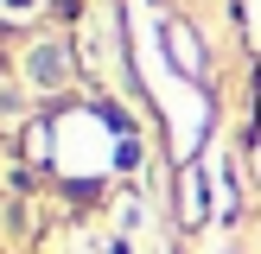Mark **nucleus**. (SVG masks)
I'll return each instance as SVG.
<instances>
[{"label": "nucleus", "mask_w": 261, "mask_h": 254, "mask_svg": "<svg viewBox=\"0 0 261 254\" xmlns=\"http://www.w3.org/2000/svg\"><path fill=\"white\" fill-rule=\"evenodd\" d=\"M64 51H32V76H38V83H58V76H64Z\"/></svg>", "instance_id": "f257e3e1"}, {"label": "nucleus", "mask_w": 261, "mask_h": 254, "mask_svg": "<svg viewBox=\"0 0 261 254\" xmlns=\"http://www.w3.org/2000/svg\"><path fill=\"white\" fill-rule=\"evenodd\" d=\"M25 7H32V0H7V13H25Z\"/></svg>", "instance_id": "f03ea898"}]
</instances>
